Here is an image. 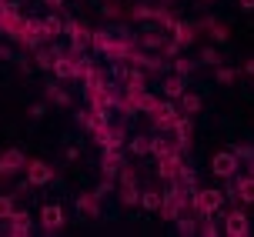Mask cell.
<instances>
[{
  "instance_id": "1",
  "label": "cell",
  "mask_w": 254,
  "mask_h": 237,
  "mask_svg": "<svg viewBox=\"0 0 254 237\" xmlns=\"http://www.w3.org/2000/svg\"><path fill=\"white\" fill-rule=\"evenodd\" d=\"M221 204H224L221 190H194L190 194V207H194L197 217H211L214 211H221Z\"/></svg>"
},
{
  "instance_id": "2",
  "label": "cell",
  "mask_w": 254,
  "mask_h": 237,
  "mask_svg": "<svg viewBox=\"0 0 254 237\" xmlns=\"http://www.w3.org/2000/svg\"><path fill=\"white\" fill-rule=\"evenodd\" d=\"M238 167H241V157H238L234 150H217L214 157H211V174L221 177V180L238 177Z\"/></svg>"
},
{
  "instance_id": "3",
  "label": "cell",
  "mask_w": 254,
  "mask_h": 237,
  "mask_svg": "<svg viewBox=\"0 0 254 237\" xmlns=\"http://www.w3.org/2000/svg\"><path fill=\"white\" fill-rule=\"evenodd\" d=\"M154 130H174V120H178V107L171 100H157V107L151 111Z\"/></svg>"
},
{
  "instance_id": "4",
  "label": "cell",
  "mask_w": 254,
  "mask_h": 237,
  "mask_svg": "<svg viewBox=\"0 0 254 237\" xmlns=\"http://www.w3.org/2000/svg\"><path fill=\"white\" fill-rule=\"evenodd\" d=\"M64 34H67V37H70V44H74V47H70V54H74V57L90 44V34L84 30V24H80V20H74V17H64Z\"/></svg>"
},
{
  "instance_id": "5",
  "label": "cell",
  "mask_w": 254,
  "mask_h": 237,
  "mask_svg": "<svg viewBox=\"0 0 254 237\" xmlns=\"http://www.w3.org/2000/svg\"><path fill=\"white\" fill-rule=\"evenodd\" d=\"M54 180V167L47 161H27V184L30 187H44Z\"/></svg>"
},
{
  "instance_id": "6",
  "label": "cell",
  "mask_w": 254,
  "mask_h": 237,
  "mask_svg": "<svg viewBox=\"0 0 254 237\" xmlns=\"http://www.w3.org/2000/svg\"><path fill=\"white\" fill-rule=\"evenodd\" d=\"M224 234H228V237H248V234H251L248 214H244V211H228V214H224Z\"/></svg>"
},
{
  "instance_id": "7",
  "label": "cell",
  "mask_w": 254,
  "mask_h": 237,
  "mask_svg": "<svg viewBox=\"0 0 254 237\" xmlns=\"http://www.w3.org/2000/svg\"><path fill=\"white\" fill-rule=\"evenodd\" d=\"M20 167H27V157H24V150H3L0 154V177H10V174H20Z\"/></svg>"
},
{
  "instance_id": "8",
  "label": "cell",
  "mask_w": 254,
  "mask_h": 237,
  "mask_svg": "<svg viewBox=\"0 0 254 237\" xmlns=\"http://www.w3.org/2000/svg\"><path fill=\"white\" fill-rule=\"evenodd\" d=\"M121 204L124 207L140 204V190L134 187V171H127V167H121Z\"/></svg>"
},
{
  "instance_id": "9",
  "label": "cell",
  "mask_w": 254,
  "mask_h": 237,
  "mask_svg": "<svg viewBox=\"0 0 254 237\" xmlns=\"http://www.w3.org/2000/svg\"><path fill=\"white\" fill-rule=\"evenodd\" d=\"M40 224H44V231L57 234V231L64 227V211H61V204H44V207H40Z\"/></svg>"
},
{
  "instance_id": "10",
  "label": "cell",
  "mask_w": 254,
  "mask_h": 237,
  "mask_svg": "<svg viewBox=\"0 0 254 237\" xmlns=\"http://www.w3.org/2000/svg\"><path fill=\"white\" fill-rule=\"evenodd\" d=\"M190 130H194V120H190L188 114L174 120V144H178V150H181V154H184V150L190 147Z\"/></svg>"
},
{
  "instance_id": "11",
  "label": "cell",
  "mask_w": 254,
  "mask_h": 237,
  "mask_svg": "<svg viewBox=\"0 0 254 237\" xmlns=\"http://www.w3.org/2000/svg\"><path fill=\"white\" fill-rule=\"evenodd\" d=\"M130 44L121 37H107V44H104V57H111V60H127L130 57Z\"/></svg>"
},
{
  "instance_id": "12",
  "label": "cell",
  "mask_w": 254,
  "mask_h": 237,
  "mask_svg": "<svg viewBox=\"0 0 254 237\" xmlns=\"http://www.w3.org/2000/svg\"><path fill=\"white\" fill-rule=\"evenodd\" d=\"M121 167H124L121 147H107V150H104V161H101V171L107 177H114V174H121Z\"/></svg>"
},
{
  "instance_id": "13",
  "label": "cell",
  "mask_w": 254,
  "mask_h": 237,
  "mask_svg": "<svg viewBox=\"0 0 254 237\" xmlns=\"http://www.w3.org/2000/svg\"><path fill=\"white\" fill-rule=\"evenodd\" d=\"M117 74L124 77L127 94H137V90H144V84H147V77L140 74V70H134V67H117Z\"/></svg>"
},
{
  "instance_id": "14",
  "label": "cell",
  "mask_w": 254,
  "mask_h": 237,
  "mask_svg": "<svg viewBox=\"0 0 254 237\" xmlns=\"http://www.w3.org/2000/svg\"><path fill=\"white\" fill-rule=\"evenodd\" d=\"M40 30H44V40H57L64 34V17H61V13L44 17V20H40Z\"/></svg>"
},
{
  "instance_id": "15",
  "label": "cell",
  "mask_w": 254,
  "mask_h": 237,
  "mask_svg": "<svg viewBox=\"0 0 254 237\" xmlns=\"http://www.w3.org/2000/svg\"><path fill=\"white\" fill-rule=\"evenodd\" d=\"M77 207H80V214L84 217H101V197L90 190V194H80L77 197Z\"/></svg>"
},
{
  "instance_id": "16",
  "label": "cell",
  "mask_w": 254,
  "mask_h": 237,
  "mask_svg": "<svg viewBox=\"0 0 254 237\" xmlns=\"http://www.w3.org/2000/svg\"><path fill=\"white\" fill-rule=\"evenodd\" d=\"M7 234H13V237H27L30 234V214L27 211H17L10 217V231H7Z\"/></svg>"
},
{
  "instance_id": "17",
  "label": "cell",
  "mask_w": 254,
  "mask_h": 237,
  "mask_svg": "<svg viewBox=\"0 0 254 237\" xmlns=\"http://www.w3.org/2000/svg\"><path fill=\"white\" fill-rule=\"evenodd\" d=\"M234 187H238V200H241V204H254V174L238 177Z\"/></svg>"
},
{
  "instance_id": "18",
  "label": "cell",
  "mask_w": 254,
  "mask_h": 237,
  "mask_svg": "<svg viewBox=\"0 0 254 237\" xmlns=\"http://www.w3.org/2000/svg\"><path fill=\"white\" fill-rule=\"evenodd\" d=\"M204 27H207V34H211V40H214V44H224V40L231 37V30L224 24H217L214 17H207V20H204Z\"/></svg>"
},
{
  "instance_id": "19",
  "label": "cell",
  "mask_w": 254,
  "mask_h": 237,
  "mask_svg": "<svg viewBox=\"0 0 254 237\" xmlns=\"http://www.w3.org/2000/svg\"><path fill=\"white\" fill-rule=\"evenodd\" d=\"M140 47H144V50H161V47H164V34H157V30H144V34H140Z\"/></svg>"
},
{
  "instance_id": "20",
  "label": "cell",
  "mask_w": 254,
  "mask_h": 237,
  "mask_svg": "<svg viewBox=\"0 0 254 237\" xmlns=\"http://www.w3.org/2000/svg\"><path fill=\"white\" fill-rule=\"evenodd\" d=\"M181 107H184V114H188V117H194V114L201 111L204 104H201V97H197V94H190V90H184V94H181Z\"/></svg>"
},
{
  "instance_id": "21",
  "label": "cell",
  "mask_w": 254,
  "mask_h": 237,
  "mask_svg": "<svg viewBox=\"0 0 254 237\" xmlns=\"http://www.w3.org/2000/svg\"><path fill=\"white\" fill-rule=\"evenodd\" d=\"M161 204H164V194H157V190H144L140 194V207L144 211H161Z\"/></svg>"
},
{
  "instance_id": "22",
  "label": "cell",
  "mask_w": 254,
  "mask_h": 237,
  "mask_svg": "<svg viewBox=\"0 0 254 237\" xmlns=\"http://www.w3.org/2000/svg\"><path fill=\"white\" fill-rule=\"evenodd\" d=\"M164 94H167V97H181V94H184V74L167 77V80H164Z\"/></svg>"
},
{
  "instance_id": "23",
  "label": "cell",
  "mask_w": 254,
  "mask_h": 237,
  "mask_svg": "<svg viewBox=\"0 0 254 237\" xmlns=\"http://www.w3.org/2000/svg\"><path fill=\"white\" fill-rule=\"evenodd\" d=\"M151 147H154V137H147V134H140V137L130 140V154H137V157L151 154Z\"/></svg>"
},
{
  "instance_id": "24",
  "label": "cell",
  "mask_w": 254,
  "mask_h": 237,
  "mask_svg": "<svg viewBox=\"0 0 254 237\" xmlns=\"http://www.w3.org/2000/svg\"><path fill=\"white\" fill-rule=\"evenodd\" d=\"M174 40H178L181 47H188L190 40H194V27H190V24H181V20H178V24H174Z\"/></svg>"
},
{
  "instance_id": "25",
  "label": "cell",
  "mask_w": 254,
  "mask_h": 237,
  "mask_svg": "<svg viewBox=\"0 0 254 237\" xmlns=\"http://www.w3.org/2000/svg\"><path fill=\"white\" fill-rule=\"evenodd\" d=\"M238 74H241V70H234V67H217L214 80H217V84H224V87H231V84L238 80Z\"/></svg>"
},
{
  "instance_id": "26",
  "label": "cell",
  "mask_w": 254,
  "mask_h": 237,
  "mask_svg": "<svg viewBox=\"0 0 254 237\" xmlns=\"http://www.w3.org/2000/svg\"><path fill=\"white\" fill-rule=\"evenodd\" d=\"M178 231H181L184 237L197 234V221H194V217H188V214H178Z\"/></svg>"
},
{
  "instance_id": "27",
  "label": "cell",
  "mask_w": 254,
  "mask_h": 237,
  "mask_svg": "<svg viewBox=\"0 0 254 237\" xmlns=\"http://www.w3.org/2000/svg\"><path fill=\"white\" fill-rule=\"evenodd\" d=\"M13 214H17V204H13V197H0V221H10Z\"/></svg>"
},
{
  "instance_id": "28",
  "label": "cell",
  "mask_w": 254,
  "mask_h": 237,
  "mask_svg": "<svg viewBox=\"0 0 254 237\" xmlns=\"http://www.w3.org/2000/svg\"><path fill=\"white\" fill-rule=\"evenodd\" d=\"M130 13H134V20H151V17H157V7H151V3H137Z\"/></svg>"
},
{
  "instance_id": "29",
  "label": "cell",
  "mask_w": 254,
  "mask_h": 237,
  "mask_svg": "<svg viewBox=\"0 0 254 237\" xmlns=\"http://www.w3.org/2000/svg\"><path fill=\"white\" fill-rule=\"evenodd\" d=\"M197 234H204V237H217V234H224V231H217V224L211 221V217H201V231Z\"/></svg>"
},
{
  "instance_id": "30",
  "label": "cell",
  "mask_w": 254,
  "mask_h": 237,
  "mask_svg": "<svg viewBox=\"0 0 254 237\" xmlns=\"http://www.w3.org/2000/svg\"><path fill=\"white\" fill-rule=\"evenodd\" d=\"M47 97H51L54 104H61V107H67V104H70V97H67V94H64L61 87H54V84L47 87Z\"/></svg>"
},
{
  "instance_id": "31",
  "label": "cell",
  "mask_w": 254,
  "mask_h": 237,
  "mask_svg": "<svg viewBox=\"0 0 254 237\" xmlns=\"http://www.w3.org/2000/svg\"><path fill=\"white\" fill-rule=\"evenodd\" d=\"M201 60L211 63V67H221V54H217L214 47H204V50H201Z\"/></svg>"
},
{
  "instance_id": "32",
  "label": "cell",
  "mask_w": 254,
  "mask_h": 237,
  "mask_svg": "<svg viewBox=\"0 0 254 237\" xmlns=\"http://www.w3.org/2000/svg\"><path fill=\"white\" fill-rule=\"evenodd\" d=\"M51 63H54V54H47V50L37 47V67L40 70H51Z\"/></svg>"
},
{
  "instance_id": "33",
  "label": "cell",
  "mask_w": 254,
  "mask_h": 237,
  "mask_svg": "<svg viewBox=\"0 0 254 237\" xmlns=\"http://www.w3.org/2000/svg\"><path fill=\"white\" fill-rule=\"evenodd\" d=\"M178 50H181V44H178V40H164V47H161V54H164V57H174Z\"/></svg>"
},
{
  "instance_id": "34",
  "label": "cell",
  "mask_w": 254,
  "mask_h": 237,
  "mask_svg": "<svg viewBox=\"0 0 254 237\" xmlns=\"http://www.w3.org/2000/svg\"><path fill=\"white\" fill-rule=\"evenodd\" d=\"M111 190H114V180H104V184L94 190V194H97V197H104V194H111Z\"/></svg>"
},
{
  "instance_id": "35",
  "label": "cell",
  "mask_w": 254,
  "mask_h": 237,
  "mask_svg": "<svg viewBox=\"0 0 254 237\" xmlns=\"http://www.w3.org/2000/svg\"><path fill=\"white\" fill-rule=\"evenodd\" d=\"M190 67H194V63H190V60H181V57H178V63H174V70H178V74H188Z\"/></svg>"
},
{
  "instance_id": "36",
  "label": "cell",
  "mask_w": 254,
  "mask_h": 237,
  "mask_svg": "<svg viewBox=\"0 0 254 237\" xmlns=\"http://www.w3.org/2000/svg\"><path fill=\"white\" fill-rule=\"evenodd\" d=\"M238 7H241L244 13H251L254 10V0H238Z\"/></svg>"
},
{
  "instance_id": "37",
  "label": "cell",
  "mask_w": 254,
  "mask_h": 237,
  "mask_svg": "<svg viewBox=\"0 0 254 237\" xmlns=\"http://www.w3.org/2000/svg\"><path fill=\"white\" fill-rule=\"evenodd\" d=\"M30 117H44V104H34L30 107Z\"/></svg>"
},
{
  "instance_id": "38",
  "label": "cell",
  "mask_w": 254,
  "mask_h": 237,
  "mask_svg": "<svg viewBox=\"0 0 254 237\" xmlns=\"http://www.w3.org/2000/svg\"><path fill=\"white\" fill-rule=\"evenodd\" d=\"M44 3H47L51 10H61V7H64V0H44Z\"/></svg>"
},
{
  "instance_id": "39",
  "label": "cell",
  "mask_w": 254,
  "mask_h": 237,
  "mask_svg": "<svg viewBox=\"0 0 254 237\" xmlns=\"http://www.w3.org/2000/svg\"><path fill=\"white\" fill-rule=\"evenodd\" d=\"M244 70H251V74H254V60H248V63H244Z\"/></svg>"
},
{
  "instance_id": "40",
  "label": "cell",
  "mask_w": 254,
  "mask_h": 237,
  "mask_svg": "<svg viewBox=\"0 0 254 237\" xmlns=\"http://www.w3.org/2000/svg\"><path fill=\"white\" fill-rule=\"evenodd\" d=\"M201 3H214V0H201Z\"/></svg>"
},
{
  "instance_id": "41",
  "label": "cell",
  "mask_w": 254,
  "mask_h": 237,
  "mask_svg": "<svg viewBox=\"0 0 254 237\" xmlns=\"http://www.w3.org/2000/svg\"><path fill=\"white\" fill-rule=\"evenodd\" d=\"M164 3H171V0H164Z\"/></svg>"
}]
</instances>
